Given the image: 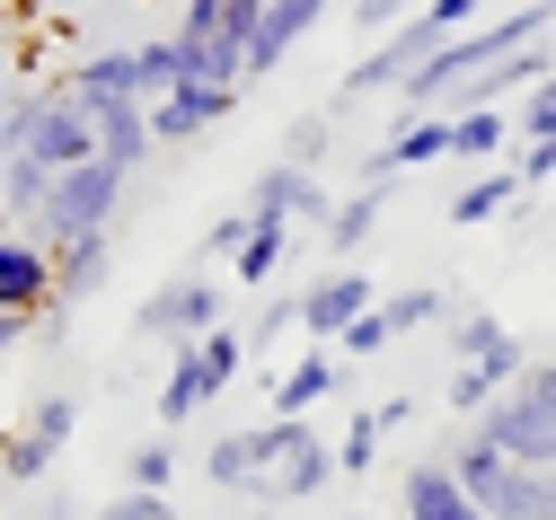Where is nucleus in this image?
Segmentation results:
<instances>
[{
    "label": "nucleus",
    "mask_w": 556,
    "mask_h": 520,
    "mask_svg": "<svg viewBox=\"0 0 556 520\" xmlns=\"http://www.w3.org/2000/svg\"><path fill=\"white\" fill-rule=\"evenodd\" d=\"M451 353H459V370H451V406L477 423L485 406H495L521 370H530V353H521V335L495 318V309H468L459 327H451Z\"/></svg>",
    "instance_id": "f257e3e1"
},
{
    "label": "nucleus",
    "mask_w": 556,
    "mask_h": 520,
    "mask_svg": "<svg viewBox=\"0 0 556 520\" xmlns=\"http://www.w3.org/2000/svg\"><path fill=\"white\" fill-rule=\"evenodd\" d=\"M10 141H18V151H36L53 177L80 168V160H98V124H89V106L62 89V80L10 89Z\"/></svg>",
    "instance_id": "f03ea898"
},
{
    "label": "nucleus",
    "mask_w": 556,
    "mask_h": 520,
    "mask_svg": "<svg viewBox=\"0 0 556 520\" xmlns=\"http://www.w3.org/2000/svg\"><path fill=\"white\" fill-rule=\"evenodd\" d=\"M124 186H132V168H115L106 151L80 160V168H62V177H53V203H45V220H36V239H45L53 256L80 248V239H106L115 212H124Z\"/></svg>",
    "instance_id": "7ed1b4c3"
},
{
    "label": "nucleus",
    "mask_w": 556,
    "mask_h": 520,
    "mask_svg": "<svg viewBox=\"0 0 556 520\" xmlns=\"http://www.w3.org/2000/svg\"><path fill=\"white\" fill-rule=\"evenodd\" d=\"M477 432L495 441L513 468H556V362H530L521 380L477 415Z\"/></svg>",
    "instance_id": "20e7f679"
},
{
    "label": "nucleus",
    "mask_w": 556,
    "mask_h": 520,
    "mask_svg": "<svg viewBox=\"0 0 556 520\" xmlns=\"http://www.w3.org/2000/svg\"><path fill=\"white\" fill-rule=\"evenodd\" d=\"M72 432H80V397H62V389L27 397V415L0 432V477H10V485H36L62 451H72Z\"/></svg>",
    "instance_id": "39448f33"
},
{
    "label": "nucleus",
    "mask_w": 556,
    "mask_h": 520,
    "mask_svg": "<svg viewBox=\"0 0 556 520\" xmlns=\"http://www.w3.org/2000/svg\"><path fill=\"white\" fill-rule=\"evenodd\" d=\"M213 327H230V318H222V282H213V274H194V265L168 274L151 301L132 309V335H151V344H168V353L194 344V335H213Z\"/></svg>",
    "instance_id": "423d86ee"
},
{
    "label": "nucleus",
    "mask_w": 556,
    "mask_h": 520,
    "mask_svg": "<svg viewBox=\"0 0 556 520\" xmlns=\"http://www.w3.org/2000/svg\"><path fill=\"white\" fill-rule=\"evenodd\" d=\"M265 451H274V477H265L274 503H309V494H327V477H344L336 441H318L309 415H265Z\"/></svg>",
    "instance_id": "0eeeda50"
},
{
    "label": "nucleus",
    "mask_w": 556,
    "mask_h": 520,
    "mask_svg": "<svg viewBox=\"0 0 556 520\" xmlns=\"http://www.w3.org/2000/svg\"><path fill=\"white\" fill-rule=\"evenodd\" d=\"M371 309H380V282H371L363 265H327V274L301 291V335H309V344H344V327L371 318Z\"/></svg>",
    "instance_id": "6e6552de"
},
{
    "label": "nucleus",
    "mask_w": 556,
    "mask_h": 520,
    "mask_svg": "<svg viewBox=\"0 0 556 520\" xmlns=\"http://www.w3.org/2000/svg\"><path fill=\"white\" fill-rule=\"evenodd\" d=\"M248 212L256 220H309V230H327V212H336V194L318 186V168H301V160H265L256 177H248Z\"/></svg>",
    "instance_id": "1a4fd4ad"
},
{
    "label": "nucleus",
    "mask_w": 556,
    "mask_h": 520,
    "mask_svg": "<svg viewBox=\"0 0 556 520\" xmlns=\"http://www.w3.org/2000/svg\"><path fill=\"white\" fill-rule=\"evenodd\" d=\"M433 160H451V115H442V106H397V124L380 132V151L363 160V177L389 186L397 168L415 177V168H433Z\"/></svg>",
    "instance_id": "9d476101"
},
{
    "label": "nucleus",
    "mask_w": 556,
    "mask_h": 520,
    "mask_svg": "<svg viewBox=\"0 0 556 520\" xmlns=\"http://www.w3.org/2000/svg\"><path fill=\"white\" fill-rule=\"evenodd\" d=\"M0 309H53V248L36 230H0Z\"/></svg>",
    "instance_id": "9b49d317"
},
{
    "label": "nucleus",
    "mask_w": 556,
    "mask_h": 520,
    "mask_svg": "<svg viewBox=\"0 0 556 520\" xmlns=\"http://www.w3.org/2000/svg\"><path fill=\"white\" fill-rule=\"evenodd\" d=\"M230 106H239V89H230V80H177V89L151 106V124H160V141H194V132L230 124Z\"/></svg>",
    "instance_id": "f8f14e48"
},
{
    "label": "nucleus",
    "mask_w": 556,
    "mask_h": 520,
    "mask_svg": "<svg viewBox=\"0 0 556 520\" xmlns=\"http://www.w3.org/2000/svg\"><path fill=\"white\" fill-rule=\"evenodd\" d=\"M485 503V520H556V468H495L485 485H468Z\"/></svg>",
    "instance_id": "ddd939ff"
},
{
    "label": "nucleus",
    "mask_w": 556,
    "mask_h": 520,
    "mask_svg": "<svg viewBox=\"0 0 556 520\" xmlns=\"http://www.w3.org/2000/svg\"><path fill=\"white\" fill-rule=\"evenodd\" d=\"M327 10H336V0H274V10H265V27L248 36V80H274V71L292 62V45H301Z\"/></svg>",
    "instance_id": "4468645a"
},
{
    "label": "nucleus",
    "mask_w": 556,
    "mask_h": 520,
    "mask_svg": "<svg viewBox=\"0 0 556 520\" xmlns=\"http://www.w3.org/2000/svg\"><path fill=\"white\" fill-rule=\"evenodd\" d=\"M62 89H72L80 106H98V98H142V106H151V71H142V45H132V53H80L72 71H62Z\"/></svg>",
    "instance_id": "2eb2a0df"
},
{
    "label": "nucleus",
    "mask_w": 556,
    "mask_h": 520,
    "mask_svg": "<svg viewBox=\"0 0 556 520\" xmlns=\"http://www.w3.org/2000/svg\"><path fill=\"white\" fill-rule=\"evenodd\" d=\"M213 397H222V380L203 370V335H194V344H177V353H168V380H160V432H186Z\"/></svg>",
    "instance_id": "dca6fc26"
},
{
    "label": "nucleus",
    "mask_w": 556,
    "mask_h": 520,
    "mask_svg": "<svg viewBox=\"0 0 556 520\" xmlns=\"http://www.w3.org/2000/svg\"><path fill=\"white\" fill-rule=\"evenodd\" d=\"M89 124H98V151H106L115 168H142V160L160 151V124H151V106H142V98H98V106H89Z\"/></svg>",
    "instance_id": "f3484780"
},
{
    "label": "nucleus",
    "mask_w": 556,
    "mask_h": 520,
    "mask_svg": "<svg viewBox=\"0 0 556 520\" xmlns=\"http://www.w3.org/2000/svg\"><path fill=\"white\" fill-rule=\"evenodd\" d=\"M397 503H406V520H485V503L451 477V459L406 468V477H397Z\"/></svg>",
    "instance_id": "a211bd4d"
},
{
    "label": "nucleus",
    "mask_w": 556,
    "mask_h": 520,
    "mask_svg": "<svg viewBox=\"0 0 556 520\" xmlns=\"http://www.w3.org/2000/svg\"><path fill=\"white\" fill-rule=\"evenodd\" d=\"M336 380H344V353L336 344H309V353H292L283 362V380H274V415H309V406H327L336 397Z\"/></svg>",
    "instance_id": "6ab92c4d"
},
{
    "label": "nucleus",
    "mask_w": 556,
    "mask_h": 520,
    "mask_svg": "<svg viewBox=\"0 0 556 520\" xmlns=\"http://www.w3.org/2000/svg\"><path fill=\"white\" fill-rule=\"evenodd\" d=\"M203 477H213L222 494H265V477H274V451H265V423H248V432H222L213 451H203Z\"/></svg>",
    "instance_id": "aec40b11"
},
{
    "label": "nucleus",
    "mask_w": 556,
    "mask_h": 520,
    "mask_svg": "<svg viewBox=\"0 0 556 520\" xmlns=\"http://www.w3.org/2000/svg\"><path fill=\"white\" fill-rule=\"evenodd\" d=\"M513 141H521V115H504V106H451V160L459 168H495Z\"/></svg>",
    "instance_id": "412c9836"
},
{
    "label": "nucleus",
    "mask_w": 556,
    "mask_h": 520,
    "mask_svg": "<svg viewBox=\"0 0 556 520\" xmlns=\"http://www.w3.org/2000/svg\"><path fill=\"white\" fill-rule=\"evenodd\" d=\"M380 220H389V186H371V177H363L354 194H336V212H327V230H318V239H327V256H336V265H354V256L371 248Z\"/></svg>",
    "instance_id": "4be33fe9"
},
{
    "label": "nucleus",
    "mask_w": 556,
    "mask_h": 520,
    "mask_svg": "<svg viewBox=\"0 0 556 520\" xmlns=\"http://www.w3.org/2000/svg\"><path fill=\"white\" fill-rule=\"evenodd\" d=\"M530 186H521V168L513 160H495V168H477L459 194H451V230H485V220H504L513 203H521Z\"/></svg>",
    "instance_id": "5701e85b"
},
{
    "label": "nucleus",
    "mask_w": 556,
    "mask_h": 520,
    "mask_svg": "<svg viewBox=\"0 0 556 520\" xmlns=\"http://www.w3.org/2000/svg\"><path fill=\"white\" fill-rule=\"evenodd\" d=\"M106 274H115V230H106V239H80V248H62V256H53V309L98 301Z\"/></svg>",
    "instance_id": "b1692460"
},
{
    "label": "nucleus",
    "mask_w": 556,
    "mask_h": 520,
    "mask_svg": "<svg viewBox=\"0 0 556 520\" xmlns=\"http://www.w3.org/2000/svg\"><path fill=\"white\" fill-rule=\"evenodd\" d=\"M45 203H53V168H45L36 151H18V141H10V151H0V212L36 230V220H45Z\"/></svg>",
    "instance_id": "393cba45"
},
{
    "label": "nucleus",
    "mask_w": 556,
    "mask_h": 520,
    "mask_svg": "<svg viewBox=\"0 0 556 520\" xmlns=\"http://www.w3.org/2000/svg\"><path fill=\"white\" fill-rule=\"evenodd\" d=\"M283 265H292V220H256V230H248V248L230 256V274H239L248 291H265Z\"/></svg>",
    "instance_id": "a878e982"
},
{
    "label": "nucleus",
    "mask_w": 556,
    "mask_h": 520,
    "mask_svg": "<svg viewBox=\"0 0 556 520\" xmlns=\"http://www.w3.org/2000/svg\"><path fill=\"white\" fill-rule=\"evenodd\" d=\"M124 485H142V494H168V485H177V432H151V441H132V451H124Z\"/></svg>",
    "instance_id": "bb28decb"
},
{
    "label": "nucleus",
    "mask_w": 556,
    "mask_h": 520,
    "mask_svg": "<svg viewBox=\"0 0 556 520\" xmlns=\"http://www.w3.org/2000/svg\"><path fill=\"white\" fill-rule=\"evenodd\" d=\"M380 441H389V432H380V415L363 406L354 423H344V441H336V468H344V477H371V468H380Z\"/></svg>",
    "instance_id": "cd10ccee"
},
{
    "label": "nucleus",
    "mask_w": 556,
    "mask_h": 520,
    "mask_svg": "<svg viewBox=\"0 0 556 520\" xmlns=\"http://www.w3.org/2000/svg\"><path fill=\"white\" fill-rule=\"evenodd\" d=\"M380 309H389V327H397V335H415V327H433V318H442L451 301H442V291H433V282H415V291H389V301H380Z\"/></svg>",
    "instance_id": "c85d7f7f"
},
{
    "label": "nucleus",
    "mask_w": 556,
    "mask_h": 520,
    "mask_svg": "<svg viewBox=\"0 0 556 520\" xmlns=\"http://www.w3.org/2000/svg\"><path fill=\"white\" fill-rule=\"evenodd\" d=\"M248 353H256V344H248V327H213V335H203V370H213L222 389L248 370Z\"/></svg>",
    "instance_id": "c756f323"
},
{
    "label": "nucleus",
    "mask_w": 556,
    "mask_h": 520,
    "mask_svg": "<svg viewBox=\"0 0 556 520\" xmlns=\"http://www.w3.org/2000/svg\"><path fill=\"white\" fill-rule=\"evenodd\" d=\"M327 132H336V115H292V132H283V160L318 168V160H327Z\"/></svg>",
    "instance_id": "7c9ffc66"
},
{
    "label": "nucleus",
    "mask_w": 556,
    "mask_h": 520,
    "mask_svg": "<svg viewBox=\"0 0 556 520\" xmlns=\"http://www.w3.org/2000/svg\"><path fill=\"white\" fill-rule=\"evenodd\" d=\"M389 344H397V327H389V309H371V318L344 327V344H336V353H344V362H371V353H389Z\"/></svg>",
    "instance_id": "2f4dec72"
},
{
    "label": "nucleus",
    "mask_w": 556,
    "mask_h": 520,
    "mask_svg": "<svg viewBox=\"0 0 556 520\" xmlns=\"http://www.w3.org/2000/svg\"><path fill=\"white\" fill-rule=\"evenodd\" d=\"M415 10H425V0H354V27H363V36L380 45V36H397V27L415 18Z\"/></svg>",
    "instance_id": "473e14b6"
},
{
    "label": "nucleus",
    "mask_w": 556,
    "mask_h": 520,
    "mask_svg": "<svg viewBox=\"0 0 556 520\" xmlns=\"http://www.w3.org/2000/svg\"><path fill=\"white\" fill-rule=\"evenodd\" d=\"M283 335H301V291H283V301H265V318L248 327V344L265 353V344H283Z\"/></svg>",
    "instance_id": "72a5a7b5"
},
{
    "label": "nucleus",
    "mask_w": 556,
    "mask_h": 520,
    "mask_svg": "<svg viewBox=\"0 0 556 520\" xmlns=\"http://www.w3.org/2000/svg\"><path fill=\"white\" fill-rule=\"evenodd\" d=\"M248 230H256V212H248V203H230L213 230H203V256H239V248H248Z\"/></svg>",
    "instance_id": "f704fd0d"
},
{
    "label": "nucleus",
    "mask_w": 556,
    "mask_h": 520,
    "mask_svg": "<svg viewBox=\"0 0 556 520\" xmlns=\"http://www.w3.org/2000/svg\"><path fill=\"white\" fill-rule=\"evenodd\" d=\"M521 141H556V80H539L521 98Z\"/></svg>",
    "instance_id": "c9c22d12"
},
{
    "label": "nucleus",
    "mask_w": 556,
    "mask_h": 520,
    "mask_svg": "<svg viewBox=\"0 0 556 520\" xmlns=\"http://www.w3.org/2000/svg\"><path fill=\"white\" fill-rule=\"evenodd\" d=\"M222 10H230V0H186V10H177V36H186V45H203V36L222 27Z\"/></svg>",
    "instance_id": "e433bc0d"
},
{
    "label": "nucleus",
    "mask_w": 556,
    "mask_h": 520,
    "mask_svg": "<svg viewBox=\"0 0 556 520\" xmlns=\"http://www.w3.org/2000/svg\"><path fill=\"white\" fill-rule=\"evenodd\" d=\"M27 335H45V309H0V362H10Z\"/></svg>",
    "instance_id": "4c0bfd02"
},
{
    "label": "nucleus",
    "mask_w": 556,
    "mask_h": 520,
    "mask_svg": "<svg viewBox=\"0 0 556 520\" xmlns=\"http://www.w3.org/2000/svg\"><path fill=\"white\" fill-rule=\"evenodd\" d=\"M513 168H521V186H547V177H556V141H521Z\"/></svg>",
    "instance_id": "58836bf2"
},
{
    "label": "nucleus",
    "mask_w": 556,
    "mask_h": 520,
    "mask_svg": "<svg viewBox=\"0 0 556 520\" xmlns=\"http://www.w3.org/2000/svg\"><path fill=\"white\" fill-rule=\"evenodd\" d=\"M115 503H124V511H132V520H177V511H168V494H142V485H124V494H115Z\"/></svg>",
    "instance_id": "ea45409f"
},
{
    "label": "nucleus",
    "mask_w": 556,
    "mask_h": 520,
    "mask_svg": "<svg viewBox=\"0 0 556 520\" xmlns=\"http://www.w3.org/2000/svg\"><path fill=\"white\" fill-rule=\"evenodd\" d=\"M0 151H10V98H0Z\"/></svg>",
    "instance_id": "a19ab883"
},
{
    "label": "nucleus",
    "mask_w": 556,
    "mask_h": 520,
    "mask_svg": "<svg viewBox=\"0 0 556 520\" xmlns=\"http://www.w3.org/2000/svg\"><path fill=\"white\" fill-rule=\"evenodd\" d=\"M0 98H10V53H0Z\"/></svg>",
    "instance_id": "79ce46f5"
},
{
    "label": "nucleus",
    "mask_w": 556,
    "mask_h": 520,
    "mask_svg": "<svg viewBox=\"0 0 556 520\" xmlns=\"http://www.w3.org/2000/svg\"><path fill=\"white\" fill-rule=\"evenodd\" d=\"M53 520H80V511H53Z\"/></svg>",
    "instance_id": "37998d69"
},
{
    "label": "nucleus",
    "mask_w": 556,
    "mask_h": 520,
    "mask_svg": "<svg viewBox=\"0 0 556 520\" xmlns=\"http://www.w3.org/2000/svg\"><path fill=\"white\" fill-rule=\"evenodd\" d=\"M344 520H371V511H344Z\"/></svg>",
    "instance_id": "c03bdc74"
},
{
    "label": "nucleus",
    "mask_w": 556,
    "mask_h": 520,
    "mask_svg": "<svg viewBox=\"0 0 556 520\" xmlns=\"http://www.w3.org/2000/svg\"><path fill=\"white\" fill-rule=\"evenodd\" d=\"M547 53H556V27H547Z\"/></svg>",
    "instance_id": "a18cd8bd"
}]
</instances>
